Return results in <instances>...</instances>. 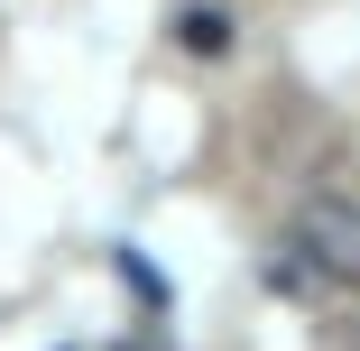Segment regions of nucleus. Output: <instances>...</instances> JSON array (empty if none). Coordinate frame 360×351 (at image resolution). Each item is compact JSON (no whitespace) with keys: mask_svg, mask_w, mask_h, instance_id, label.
<instances>
[{"mask_svg":"<svg viewBox=\"0 0 360 351\" xmlns=\"http://www.w3.org/2000/svg\"><path fill=\"white\" fill-rule=\"evenodd\" d=\"M176 46H185V56H222V46H231V19H222V10H185V19H176Z\"/></svg>","mask_w":360,"mask_h":351,"instance_id":"2","label":"nucleus"},{"mask_svg":"<svg viewBox=\"0 0 360 351\" xmlns=\"http://www.w3.org/2000/svg\"><path fill=\"white\" fill-rule=\"evenodd\" d=\"M286 250H296V268L314 287H360V203L351 194H314L296 213V231H286Z\"/></svg>","mask_w":360,"mask_h":351,"instance_id":"1","label":"nucleus"}]
</instances>
